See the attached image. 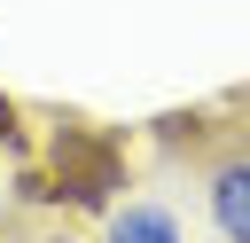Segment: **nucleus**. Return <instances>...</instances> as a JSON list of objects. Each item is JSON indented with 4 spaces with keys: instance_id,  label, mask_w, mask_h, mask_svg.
<instances>
[{
    "instance_id": "7ed1b4c3",
    "label": "nucleus",
    "mask_w": 250,
    "mask_h": 243,
    "mask_svg": "<svg viewBox=\"0 0 250 243\" xmlns=\"http://www.w3.org/2000/svg\"><path fill=\"white\" fill-rule=\"evenodd\" d=\"M102 243H188V219L164 196H125L102 212Z\"/></svg>"
},
{
    "instance_id": "39448f33",
    "label": "nucleus",
    "mask_w": 250,
    "mask_h": 243,
    "mask_svg": "<svg viewBox=\"0 0 250 243\" xmlns=\"http://www.w3.org/2000/svg\"><path fill=\"white\" fill-rule=\"evenodd\" d=\"M242 118H250V94H242Z\"/></svg>"
},
{
    "instance_id": "f03ea898",
    "label": "nucleus",
    "mask_w": 250,
    "mask_h": 243,
    "mask_svg": "<svg viewBox=\"0 0 250 243\" xmlns=\"http://www.w3.org/2000/svg\"><path fill=\"white\" fill-rule=\"evenodd\" d=\"M203 219L219 243H250V133L203 157Z\"/></svg>"
},
{
    "instance_id": "f257e3e1",
    "label": "nucleus",
    "mask_w": 250,
    "mask_h": 243,
    "mask_svg": "<svg viewBox=\"0 0 250 243\" xmlns=\"http://www.w3.org/2000/svg\"><path fill=\"white\" fill-rule=\"evenodd\" d=\"M125 188V149L86 125V118H62L55 141H47V188L39 196H62V204H86V212H109Z\"/></svg>"
},
{
    "instance_id": "20e7f679",
    "label": "nucleus",
    "mask_w": 250,
    "mask_h": 243,
    "mask_svg": "<svg viewBox=\"0 0 250 243\" xmlns=\"http://www.w3.org/2000/svg\"><path fill=\"white\" fill-rule=\"evenodd\" d=\"M0 243H31V227L23 219H0Z\"/></svg>"
}]
</instances>
